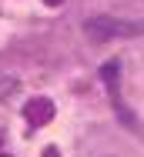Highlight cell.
<instances>
[{"instance_id": "6da1fadb", "label": "cell", "mask_w": 144, "mask_h": 157, "mask_svg": "<svg viewBox=\"0 0 144 157\" xmlns=\"http://www.w3.org/2000/svg\"><path fill=\"white\" fill-rule=\"evenodd\" d=\"M84 30L90 40H114V37H138L144 33V20H124V17H87Z\"/></svg>"}, {"instance_id": "7a4b0ae2", "label": "cell", "mask_w": 144, "mask_h": 157, "mask_svg": "<svg viewBox=\"0 0 144 157\" xmlns=\"http://www.w3.org/2000/svg\"><path fill=\"white\" fill-rule=\"evenodd\" d=\"M24 117H27V124H34V127L50 124V121H54V100H47V97H34V100H27Z\"/></svg>"}, {"instance_id": "3957f363", "label": "cell", "mask_w": 144, "mask_h": 157, "mask_svg": "<svg viewBox=\"0 0 144 157\" xmlns=\"http://www.w3.org/2000/svg\"><path fill=\"white\" fill-rule=\"evenodd\" d=\"M101 77H104V84H107V90H111V97L117 100V77H121V63H117V60L104 63V67H101Z\"/></svg>"}, {"instance_id": "277c9868", "label": "cell", "mask_w": 144, "mask_h": 157, "mask_svg": "<svg viewBox=\"0 0 144 157\" xmlns=\"http://www.w3.org/2000/svg\"><path fill=\"white\" fill-rule=\"evenodd\" d=\"M44 157H60V154H57V147H47V151H44Z\"/></svg>"}, {"instance_id": "5b68a950", "label": "cell", "mask_w": 144, "mask_h": 157, "mask_svg": "<svg viewBox=\"0 0 144 157\" xmlns=\"http://www.w3.org/2000/svg\"><path fill=\"white\" fill-rule=\"evenodd\" d=\"M44 3H47V7H60L64 0H44Z\"/></svg>"}, {"instance_id": "8992f818", "label": "cell", "mask_w": 144, "mask_h": 157, "mask_svg": "<svg viewBox=\"0 0 144 157\" xmlns=\"http://www.w3.org/2000/svg\"><path fill=\"white\" fill-rule=\"evenodd\" d=\"M0 157H7V154H0Z\"/></svg>"}]
</instances>
